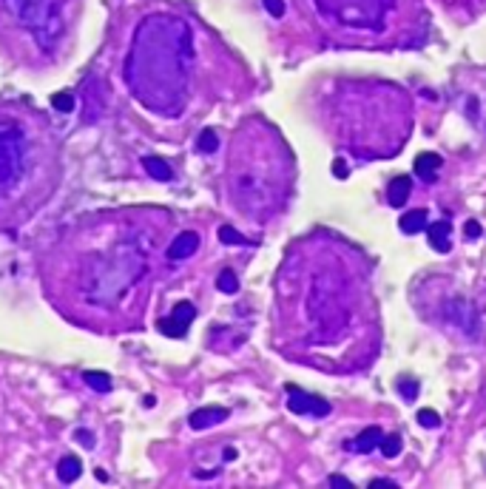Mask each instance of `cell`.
<instances>
[{
    "label": "cell",
    "instance_id": "6da1fadb",
    "mask_svg": "<svg viewBox=\"0 0 486 489\" xmlns=\"http://www.w3.org/2000/svg\"><path fill=\"white\" fill-rule=\"evenodd\" d=\"M191 63L194 40L188 23L174 15L145 17L134 32L126 63V80L131 94L148 111L176 117L185 108Z\"/></svg>",
    "mask_w": 486,
    "mask_h": 489
},
{
    "label": "cell",
    "instance_id": "7a4b0ae2",
    "mask_svg": "<svg viewBox=\"0 0 486 489\" xmlns=\"http://www.w3.org/2000/svg\"><path fill=\"white\" fill-rule=\"evenodd\" d=\"M290 157L287 148L279 142L276 131L270 126L236 134L233 157H231V194L233 205L245 210L248 217L262 222L270 217L287 197V179H290Z\"/></svg>",
    "mask_w": 486,
    "mask_h": 489
},
{
    "label": "cell",
    "instance_id": "3957f363",
    "mask_svg": "<svg viewBox=\"0 0 486 489\" xmlns=\"http://www.w3.org/2000/svg\"><path fill=\"white\" fill-rule=\"evenodd\" d=\"M32 131L12 111H0V199H3L26 174L32 160Z\"/></svg>",
    "mask_w": 486,
    "mask_h": 489
},
{
    "label": "cell",
    "instance_id": "277c9868",
    "mask_svg": "<svg viewBox=\"0 0 486 489\" xmlns=\"http://www.w3.org/2000/svg\"><path fill=\"white\" fill-rule=\"evenodd\" d=\"M6 15L23 26L40 46H54L63 35V6L60 0H0Z\"/></svg>",
    "mask_w": 486,
    "mask_h": 489
},
{
    "label": "cell",
    "instance_id": "5b68a950",
    "mask_svg": "<svg viewBox=\"0 0 486 489\" xmlns=\"http://www.w3.org/2000/svg\"><path fill=\"white\" fill-rule=\"evenodd\" d=\"M313 3L327 20L361 32H381L392 9V0H313Z\"/></svg>",
    "mask_w": 486,
    "mask_h": 489
},
{
    "label": "cell",
    "instance_id": "8992f818",
    "mask_svg": "<svg viewBox=\"0 0 486 489\" xmlns=\"http://www.w3.org/2000/svg\"><path fill=\"white\" fill-rule=\"evenodd\" d=\"M287 395H290L287 407H290V413H296V415H316V418H321V415L330 413V401L319 399V395H310V392H305V390H299V387H293V384L287 387Z\"/></svg>",
    "mask_w": 486,
    "mask_h": 489
},
{
    "label": "cell",
    "instance_id": "52a82bcc",
    "mask_svg": "<svg viewBox=\"0 0 486 489\" xmlns=\"http://www.w3.org/2000/svg\"><path fill=\"white\" fill-rule=\"evenodd\" d=\"M194 316H196L194 304H191V301H182V304H176L174 313H171L168 319L160 322V330H162L165 335H185V330H188V324L194 322Z\"/></svg>",
    "mask_w": 486,
    "mask_h": 489
},
{
    "label": "cell",
    "instance_id": "ba28073f",
    "mask_svg": "<svg viewBox=\"0 0 486 489\" xmlns=\"http://www.w3.org/2000/svg\"><path fill=\"white\" fill-rule=\"evenodd\" d=\"M199 251V233L194 231H185V233H179L174 242H171V248H168V259H188Z\"/></svg>",
    "mask_w": 486,
    "mask_h": 489
},
{
    "label": "cell",
    "instance_id": "9c48e42d",
    "mask_svg": "<svg viewBox=\"0 0 486 489\" xmlns=\"http://www.w3.org/2000/svg\"><path fill=\"white\" fill-rule=\"evenodd\" d=\"M441 165H444V160H441V154H435V151H424V154L415 157V174L424 182H435Z\"/></svg>",
    "mask_w": 486,
    "mask_h": 489
},
{
    "label": "cell",
    "instance_id": "30bf717a",
    "mask_svg": "<svg viewBox=\"0 0 486 489\" xmlns=\"http://www.w3.org/2000/svg\"><path fill=\"white\" fill-rule=\"evenodd\" d=\"M410 191H412V179L407 174H399L396 179H389V185H387V202L392 208H401L410 199Z\"/></svg>",
    "mask_w": 486,
    "mask_h": 489
},
{
    "label": "cell",
    "instance_id": "8fae6325",
    "mask_svg": "<svg viewBox=\"0 0 486 489\" xmlns=\"http://www.w3.org/2000/svg\"><path fill=\"white\" fill-rule=\"evenodd\" d=\"M381 438H384V433H381V426H367V430H361L358 433V438H353L350 444H347V449H353V452H373L378 444H381Z\"/></svg>",
    "mask_w": 486,
    "mask_h": 489
},
{
    "label": "cell",
    "instance_id": "7c38bea8",
    "mask_svg": "<svg viewBox=\"0 0 486 489\" xmlns=\"http://www.w3.org/2000/svg\"><path fill=\"white\" fill-rule=\"evenodd\" d=\"M449 231H452V225L444 219V222H433L430 228H427V239H430V244H433V251H438V254H449Z\"/></svg>",
    "mask_w": 486,
    "mask_h": 489
},
{
    "label": "cell",
    "instance_id": "4fadbf2b",
    "mask_svg": "<svg viewBox=\"0 0 486 489\" xmlns=\"http://www.w3.org/2000/svg\"><path fill=\"white\" fill-rule=\"evenodd\" d=\"M225 418H228L225 407H205V410H196L191 415V426H194V430H202V426H214V424H219Z\"/></svg>",
    "mask_w": 486,
    "mask_h": 489
},
{
    "label": "cell",
    "instance_id": "5bb4252c",
    "mask_svg": "<svg viewBox=\"0 0 486 489\" xmlns=\"http://www.w3.org/2000/svg\"><path fill=\"white\" fill-rule=\"evenodd\" d=\"M427 219H430V213L424 210V208H415V210H410V213H404V217L399 219V228L404 231V233H421L424 228H427Z\"/></svg>",
    "mask_w": 486,
    "mask_h": 489
},
{
    "label": "cell",
    "instance_id": "9a60e30c",
    "mask_svg": "<svg viewBox=\"0 0 486 489\" xmlns=\"http://www.w3.org/2000/svg\"><path fill=\"white\" fill-rule=\"evenodd\" d=\"M142 165L151 171V176H157V179H162V182H168L174 174H171V168L162 163V160H157V157H145L142 160Z\"/></svg>",
    "mask_w": 486,
    "mask_h": 489
},
{
    "label": "cell",
    "instance_id": "2e32d148",
    "mask_svg": "<svg viewBox=\"0 0 486 489\" xmlns=\"http://www.w3.org/2000/svg\"><path fill=\"white\" fill-rule=\"evenodd\" d=\"M378 447H381V455H384V458H396V455L401 452V436H399V433H389V436L381 438Z\"/></svg>",
    "mask_w": 486,
    "mask_h": 489
},
{
    "label": "cell",
    "instance_id": "e0dca14e",
    "mask_svg": "<svg viewBox=\"0 0 486 489\" xmlns=\"http://www.w3.org/2000/svg\"><path fill=\"white\" fill-rule=\"evenodd\" d=\"M80 475V461L72 455V458H63L60 461V481H74Z\"/></svg>",
    "mask_w": 486,
    "mask_h": 489
},
{
    "label": "cell",
    "instance_id": "ac0fdd59",
    "mask_svg": "<svg viewBox=\"0 0 486 489\" xmlns=\"http://www.w3.org/2000/svg\"><path fill=\"white\" fill-rule=\"evenodd\" d=\"M217 288L225 290V293H236V290H239L236 273H233V270H222V273H219V279H217Z\"/></svg>",
    "mask_w": 486,
    "mask_h": 489
},
{
    "label": "cell",
    "instance_id": "d6986e66",
    "mask_svg": "<svg viewBox=\"0 0 486 489\" xmlns=\"http://www.w3.org/2000/svg\"><path fill=\"white\" fill-rule=\"evenodd\" d=\"M219 239H222L225 244H248V239L242 236L239 231H233L231 225H222V228H219Z\"/></svg>",
    "mask_w": 486,
    "mask_h": 489
},
{
    "label": "cell",
    "instance_id": "ffe728a7",
    "mask_svg": "<svg viewBox=\"0 0 486 489\" xmlns=\"http://www.w3.org/2000/svg\"><path fill=\"white\" fill-rule=\"evenodd\" d=\"M85 381L94 387V390H100V392H108V390H111V381H108L106 373H85Z\"/></svg>",
    "mask_w": 486,
    "mask_h": 489
},
{
    "label": "cell",
    "instance_id": "44dd1931",
    "mask_svg": "<svg viewBox=\"0 0 486 489\" xmlns=\"http://www.w3.org/2000/svg\"><path fill=\"white\" fill-rule=\"evenodd\" d=\"M199 148H202V151H208V154H210V151H217V148H219V137H217V131L205 129V131H202V137H199Z\"/></svg>",
    "mask_w": 486,
    "mask_h": 489
},
{
    "label": "cell",
    "instance_id": "7402d4cb",
    "mask_svg": "<svg viewBox=\"0 0 486 489\" xmlns=\"http://www.w3.org/2000/svg\"><path fill=\"white\" fill-rule=\"evenodd\" d=\"M418 424H424L427 430H435V426H441V415L435 410H421L418 413Z\"/></svg>",
    "mask_w": 486,
    "mask_h": 489
},
{
    "label": "cell",
    "instance_id": "603a6c76",
    "mask_svg": "<svg viewBox=\"0 0 486 489\" xmlns=\"http://www.w3.org/2000/svg\"><path fill=\"white\" fill-rule=\"evenodd\" d=\"M399 392L404 395L407 401H415V395H418V381H415V379H401V381H399Z\"/></svg>",
    "mask_w": 486,
    "mask_h": 489
},
{
    "label": "cell",
    "instance_id": "cb8c5ba5",
    "mask_svg": "<svg viewBox=\"0 0 486 489\" xmlns=\"http://www.w3.org/2000/svg\"><path fill=\"white\" fill-rule=\"evenodd\" d=\"M51 103H54L60 111H72V108H74V97H72V94H54Z\"/></svg>",
    "mask_w": 486,
    "mask_h": 489
},
{
    "label": "cell",
    "instance_id": "d4e9b609",
    "mask_svg": "<svg viewBox=\"0 0 486 489\" xmlns=\"http://www.w3.org/2000/svg\"><path fill=\"white\" fill-rule=\"evenodd\" d=\"M265 9L273 15V17H282L285 15V0H262Z\"/></svg>",
    "mask_w": 486,
    "mask_h": 489
},
{
    "label": "cell",
    "instance_id": "484cf974",
    "mask_svg": "<svg viewBox=\"0 0 486 489\" xmlns=\"http://www.w3.org/2000/svg\"><path fill=\"white\" fill-rule=\"evenodd\" d=\"M480 233H483V231H480V225H478L475 219H469V222L464 225V236H467V239H480Z\"/></svg>",
    "mask_w": 486,
    "mask_h": 489
},
{
    "label": "cell",
    "instance_id": "4316f807",
    "mask_svg": "<svg viewBox=\"0 0 486 489\" xmlns=\"http://www.w3.org/2000/svg\"><path fill=\"white\" fill-rule=\"evenodd\" d=\"M333 171H336L339 179H344V176H347V163H344V160H336V163H333Z\"/></svg>",
    "mask_w": 486,
    "mask_h": 489
},
{
    "label": "cell",
    "instance_id": "83f0119b",
    "mask_svg": "<svg viewBox=\"0 0 486 489\" xmlns=\"http://www.w3.org/2000/svg\"><path fill=\"white\" fill-rule=\"evenodd\" d=\"M330 483H333V486H353V483H350L347 478H342V475H330Z\"/></svg>",
    "mask_w": 486,
    "mask_h": 489
},
{
    "label": "cell",
    "instance_id": "f1b7e54d",
    "mask_svg": "<svg viewBox=\"0 0 486 489\" xmlns=\"http://www.w3.org/2000/svg\"><path fill=\"white\" fill-rule=\"evenodd\" d=\"M370 486L376 489V486H389V489H396V481H384V478H376V481H370Z\"/></svg>",
    "mask_w": 486,
    "mask_h": 489
}]
</instances>
